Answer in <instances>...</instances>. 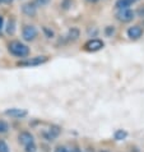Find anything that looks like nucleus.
<instances>
[{
  "mask_svg": "<svg viewBox=\"0 0 144 152\" xmlns=\"http://www.w3.org/2000/svg\"><path fill=\"white\" fill-rule=\"evenodd\" d=\"M3 23H4V19H3V17L0 15V29L3 28Z\"/></svg>",
  "mask_w": 144,
  "mask_h": 152,
  "instance_id": "23",
  "label": "nucleus"
},
{
  "mask_svg": "<svg viewBox=\"0 0 144 152\" xmlns=\"http://www.w3.org/2000/svg\"><path fill=\"white\" fill-rule=\"evenodd\" d=\"M7 115H10L13 118H23L27 115V111L26 110H20V109H10V110H7L5 111Z\"/></svg>",
  "mask_w": 144,
  "mask_h": 152,
  "instance_id": "9",
  "label": "nucleus"
},
{
  "mask_svg": "<svg viewBox=\"0 0 144 152\" xmlns=\"http://www.w3.org/2000/svg\"><path fill=\"white\" fill-rule=\"evenodd\" d=\"M125 137L126 132H124V130H117L115 133V139H117V141H122V139H125Z\"/></svg>",
  "mask_w": 144,
  "mask_h": 152,
  "instance_id": "13",
  "label": "nucleus"
},
{
  "mask_svg": "<svg viewBox=\"0 0 144 152\" xmlns=\"http://www.w3.org/2000/svg\"><path fill=\"white\" fill-rule=\"evenodd\" d=\"M7 32L10 33V35H13L14 33V22L12 20V22L8 23V28H7Z\"/></svg>",
  "mask_w": 144,
  "mask_h": 152,
  "instance_id": "15",
  "label": "nucleus"
},
{
  "mask_svg": "<svg viewBox=\"0 0 144 152\" xmlns=\"http://www.w3.org/2000/svg\"><path fill=\"white\" fill-rule=\"evenodd\" d=\"M103 42L98 40V39H93V40H89L87 42L86 45H84V48H86L87 51H98L103 48Z\"/></svg>",
  "mask_w": 144,
  "mask_h": 152,
  "instance_id": "4",
  "label": "nucleus"
},
{
  "mask_svg": "<svg viewBox=\"0 0 144 152\" xmlns=\"http://www.w3.org/2000/svg\"><path fill=\"white\" fill-rule=\"evenodd\" d=\"M135 13L133 10L130 9V8H124V9H119L117 12V19L121 20V22H130V20H133Z\"/></svg>",
  "mask_w": 144,
  "mask_h": 152,
  "instance_id": "2",
  "label": "nucleus"
},
{
  "mask_svg": "<svg viewBox=\"0 0 144 152\" xmlns=\"http://www.w3.org/2000/svg\"><path fill=\"white\" fill-rule=\"evenodd\" d=\"M44 31L46 32V35H47V37H49V39H50V37H52V36H54V32H52V31H50L49 28L44 27Z\"/></svg>",
  "mask_w": 144,
  "mask_h": 152,
  "instance_id": "21",
  "label": "nucleus"
},
{
  "mask_svg": "<svg viewBox=\"0 0 144 152\" xmlns=\"http://www.w3.org/2000/svg\"><path fill=\"white\" fill-rule=\"evenodd\" d=\"M0 1H3V3H5V4H9V3L13 1V0H0Z\"/></svg>",
  "mask_w": 144,
  "mask_h": 152,
  "instance_id": "24",
  "label": "nucleus"
},
{
  "mask_svg": "<svg viewBox=\"0 0 144 152\" xmlns=\"http://www.w3.org/2000/svg\"><path fill=\"white\" fill-rule=\"evenodd\" d=\"M135 1H138V0H130V3H135Z\"/></svg>",
  "mask_w": 144,
  "mask_h": 152,
  "instance_id": "26",
  "label": "nucleus"
},
{
  "mask_svg": "<svg viewBox=\"0 0 144 152\" xmlns=\"http://www.w3.org/2000/svg\"><path fill=\"white\" fill-rule=\"evenodd\" d=\"M19 142L22 143L24 147H26L28 145H31V143H33V136H32L31 133H28V132L20 133L19 134Z\"/></svg>",
  "mask_w": 144,
  "mask_h": 152,
  "instance_id": "8",
  "label": "nucleus"
},
{
  "mask_svg": "<svg viewBox=\"0 0 144 152\" xmlns=\"http://www.w3.org/2000/svg\"><path fill=\"white\" fill-rule=\"evenodd\" d=\"M138 14H139V17H144V7L139 8V9H138Z\"/></svg>",
  "mask_w": 144,
  "mask_h": 152,
  "instance_id": "22",
  "label": "nucleus"
},
{
  "mask_svg": "<svg viewBox=\"0 0 144 152\" xmlns=\"http://www.w3.org/2000/svg\"><path fill=\"white\" fill-rule=\"evenodd\" d=\"M143 35V28L139 26H133L128 29V36L130 37L131 40H138L140 39Z\"/></svg>",
  "mask_w": 144,
  "mask_h": 152,
  "instance_id": "6",
  "label": "nucleus"
},
{
  "mask_svg": "<svg viewBox=\"0 0 144 152\" xmlns=\"http://www.w3.org/2000/svg\"><path fill=\"white\" fill-rule=\"evenodd\" d=\"M0 152H9V148H8L7 143L0 141Z\"/></svg>",
  "mask_w": 144,
  "mask_h": 152,
  "instance_id": "16",
  "label": "nucleus"
},
{
  "mask_svg": "<svg viewBox=\"0 0 144 152\" xmlns=\"http://www.w3.org/2000/svg\"><path fill=\"white\" fill-rule=\"evenodd\" d=\"M89 3H96V1H98V0H88Z\"/></svg>",
  "mask_w": 144,
  "mask_h": 152,
  "instance_id": "25",
  "label": "nucleus"
},
{
  "mask_svg": "<svg viewBox=\"0 0 144 152\" xmlns=\"http://www.w3.org/2000/svg\"><path fill=\"white\" fill-rule=\"evenodd\" d=\"M47 60L46 56H36L33 59H29V60H26V61H19L18 65H22V66H29V65H40L42 63H45Z\"/></svg>",
  "mask_w": 144,
  "mask_h": 152,
  "instance_id": "5",
  "label": "nucleus"
},
{
  "mask_svg": "<svg viewBox=\"0 0 144 152\" xmlns=\"http://www.w3.org/2000/svg\"><path fill=\"white\" fill-rule=\"evenodd\" d=\"M113 32H115V28H113V27H107V28H106V35H107V36L113 35Z\"/></svg>",
  "mask_w": 144,
  "mask_h": 152,
  "instance_id": "19",
  "label": "nucleus"
},
{
  "mask_svg": "<svg viewBox=\"0 0 144 152\" xmlns=\"http://www.w3.org/2000/svg\"><path fill=\"white\" fill-rule=\"evenodd\" d=\"M22 10H23V13L26 15H28V17H35L36 12H37V7H36L35 3H27V4L23 5Z\"/></svg>",
  "mask_w": 144,
  "mask_h": 152,
  "instance_id": "7",
  "label": "nucleus"
},
{
  "mask_svg": "<svg viewBox=\"0 0 144 152\" xmlns=\"http://www.w3.org/2000/svg\"><path fill=\"white\" fill-rule=\"evenodd\" d=\"M22 36L26 41H33L37 37V29L33 26H24Z\"/></svg>",
  "mask_w": 144,
  "mask_h": 152,
  "instance_id": "3",
  "label": "nucleus"
},
{
  "mask_svg": "<svg viewBox=\"0 0 144 152\" xmlns=\"http://www.w3.org/2000/svg\"><path fill=\"white\" fill-rule=\"evenodd\" d=\"M55 152H71V151L68 150L66 147H61V146H60V147H57V148L55 150Z\"/></svg>",
  "mask_w": 144,
  "mask_h": 152,
  "instance_id": "20",
  "label": "nucleus"
},
{
  "mask_svg": "<svg viewBox=\"0 0 144 152\" xmlns=\"http://www.w3.org/2000/svg\"><path fill=\"white\" fill-rule=\"evenodd\" d=\"M68 37H69V40H71V41L77 40L79 37V29L78 28H71L69 31V33H68Z\"/></svg>",
  "mask_w": 144,
  "mask_h": 152,
  "instance_id": "11",
  "label": "nucleus"
},
{
  "mask_svg": "<svg viewBox=\"0 0 144 152\" xmlns=\"http://www.w3.org/2000/svg\"><path fill=\"white\" fill-rule=\"evenodd\" d=\"M59 133H60V129L56 128V126H52V128H50V136H49V138L51 139L54 137H56V136H59Z\"/></svg>",
  "mask_w": 144,
  "mask_h": 152,
  "instance_id": "12",
  "label": "nucleus"
},
{
  "mask_svg": "<svg viewBox=\"0 0 144 152\" xmlns=\"http://www.w3.org/2000/svg\"><path fill=\"white\" fill-rule=\"evenodd\" d=\"M130 0H117L116 1V8L117 9H124V8L130 7Z\"/></svg>",
  "mask_w": 144,
  "mask_h": 152,
  "instance_id": "10",
  "label": "nucleus"
},
{
  "mask_svg": "<svg viewBox=\"0 0 144 152\" xmlns=\"http://www.w3.org/2000/svg\"><path fill=\"white\" fill-rule=\"evenodd\" d=\"M8 129H9L8 124L5 123V121L0 120V133H5V132H8Z\"/></svg>",
  "mask_w": 144,
  "mask_h": 152,
  "instance_id": "14",
  "label": "nucleus"
},
{
  "mask_svg": "<svg viewBox=\"0 0 144 152\" xmlns=\"http://www.w3.org/2000/svg\"><path fill=\"white\" fill-rule=\"evenodd\" d=\"M9 51L18 58H26L29 54V49L19 41H13L9 44Z\"/></svg>",
  "mask_w": 144,
  "mask_h": 152,
  "instance_id": "1",
  "label": "nucleus"
},
{
  "mask_svg": "<svg viewBox=\"0 0 144 152\" xmlns=\"http://www.w3.org/2000/svg\"><path fill=\"white\" fill-rule=\"evenodd\" d=\"M49 1L50 0H36V5H39V7H44V5H46V4H49Z\"/></svg>",
  "mask_w": 144,
  "mask_h": 152,
  "instance_id": "17",
  "label": "nucleus"
},
{
  "mask_svg": "<svg viewBox=\"0 0 144 152\" xmlns=\"http://www.w3.org/2000/svg\"><path fill=\"white\" fill-rule=\"evenodd\" d=\"M26 151H27V152H35V151H36V146L33 145V143H31V145L26 146Z\"/></svg>",
  "mask_w": 144,
  "mask_h": 152,
  "instance_id": "18",
  "label": "nucleus"
}]
</instances>
